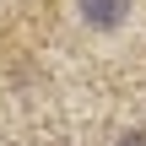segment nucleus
<instances>
[{
  "label": "nucleus",
  "instance_id": "f03ea898",
  "mask_svg": "<svg viewBox=\"0 0 146 146\" xmlns=\"http://www.w3.org/2000/svg\"><path fill=\"white\" fill-rule=\"evenodd\" d=\"M114 146H146V135H119Z\"/></svg>",
  "mask_w": 146,
  "mask_h": 146
},
{
  "label": "nucleus",
  "instance_id": "f257e3e1",
  "mask_svg": "<svg viewBox=\"0 0 146 146\" xmlns=\"http://www.w3.org/2000/svg\"><path fill=\"white\" fill-rule=\"evenodd\" d=\"M130 16V0H81V22L87 27H119Z\"/></svg>",
  "mask_w": 146,
  "mask_h": 146
}]
</instances>
